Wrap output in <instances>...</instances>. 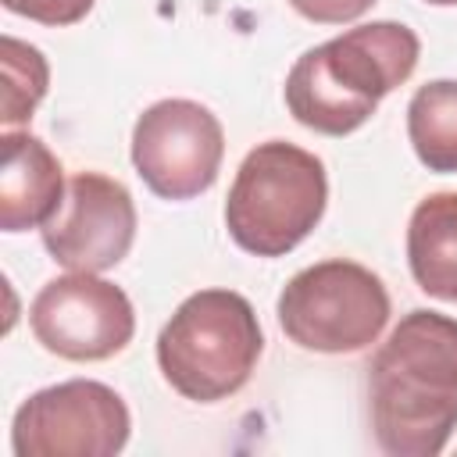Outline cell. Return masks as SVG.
I'll return each instance as SVG.
<instances>
[{
  "label": "cell",
  "mask_w": 457,
  "mask_h": 457,
  "mask_svg": "<svg viewBox=\"0 0 457 457\" xmlns=\"http://www.w3.org/2000/svg\"><path fill=\"white\" fill-rule=\"evenodd\" d=\"M421 43L403 21H368L311 46L286 75L289 114L321 136L357 132L386 93L418 68Z\"/></svg>",
  "instance_id": "2"
},
{
  "label": "cell",
  "mask_w": 457,
  "mask_h": 457,
  "mask_svg": "<svg viewBox=\"0 0 457 457\" xmlns=\"http://www.w3.org/2000/svg\"><path fill=\"white\" fill-rule=\"evenodd\" d=\"M275 314L300 350L357 353L382 336L389 293L371 268L332 257L296 271L282 286Z\"/></svg>",
  "instance_id": "5"
},
{
  "label": "cell",
  "mask_w": 457,
  "mask_h": 457,
  "mask_svg": "<svg viewBox=\"0 0 457 457\" xmlns=\"http://www.w3.org/2000/svg\"><path fill=\"white\" fill-rule=\"evenodd\" d=\"M32 336L64 361H107L132 343L136 311L121 286L71 271L50 278L29 307Z\"/></svg>",
  "instance_id": "8"
},
{
  "label": "cell",
  "mask_w": 457,
  "mask_h": 457,
  "mask_svg": "<svg viewBox=\"0 0 457 457\" xmlns=\"http://www.w3.org/2000/svg\"><path fill=\"white\" fill-rule=\"evenodd\" d=\"M328 204V175L311 150L268 139L257 143L228 189L225 228L239 250L257 257H286L321 221Z\"/></svg>",
  "instance_id": "4"
},
{
  "label": "cell",
  "mask_w": 457,
  "mask_h": 457,
  "mask_svg": "<svg viewBox=\"0 0 457 457\" xmlns=\"http://www.w3.org/2000/svg\"><path fill=\"white\" fill-rule=\"evenodd\" d=\"M61 161L32 132L4 136V168H0V228L25 232L43 228L64 200Z\"/></svg>",
  "instance_id": "10"
},
{
  "label": "cell",
  "mask_w": 457,
  "mask_h": 457,
  "mask_svg": "<svg viewBox=\"0 0 457 457\" xmlns=\"http://www.w3.org/2000/svg\"><path fill=\"white\" fill-rule=\"evenodd\" d=\"M4 46V104H0V121L7 129L21 125L32 118V111L39 107V100L46 96V82H50V68H46V57L14 39V36H4L0 39Z\"/></svg>",
  "instance_id": "13"
},
{
  "label": "cell",
  "mask_w": 457,
  "mask_h": 457,
  "mask_svg": "<svg viewBox=\"0 0 457 457\" xmlns=\"http://www.w3.org/2000/svg\"><path fill=\"white\" fill-rule=\"evenodd\" d=\"M407 264L421 293L457 303V193H432L414 207Z\"/></svg>",
  "instance_id": "11"
},
{
  "label": "cell",
  "mask_w": 457,
  "mask_h": 457,
  "mask_svg": "<svg viewBox=\"0 0 457 457\" xmlns=\"http://www.w3.org/2000/svg\"><path fill=\"white\" fill-rule=\"evenodd\" d=\"M407 139L428 171H457V79L418 86L407 104Z\"/></svg>",
  "instance_id": "12"
},
{
  "label": "cell",
  "mask_w": 457,
  "mask_h": 457,
  "mask_svg": "<svg viewBox=\"0 0 457 457\" xmlns=\"http://www.w3.org/2000/svg\"><path fill=\"white\" fill-rule=\"evenodd\" d=\"M261 350V321L236 289H200L186 296L157 336L164 382L196 403H218L239 393Z\"/></svg>",
  "instance_id": "3"
},
{
  "label": "cell",
  "mask_w": 457,
  "mask_h": 457,
  "mask_svg": "<svg viewBox=\"0 0 457 457\" xmlns=\"http://www.w3.org/2000/svg\"><path fill=\"white\" fill-rule=\"evenodd\" d=\"M425 4H436V7H457V0H425Z\"/></svg>",
  "instance_id": "16"
},
{
  "label": "cell",
  "mask_w": 457,
  "mask_h": 457,
  "mask_svg": "<svg viewBox=\"0 0 457 457\" xmlns=\"http://www.w3.org/2000/svg\"><path fill=\"white\" fill-rule=\"evenodd\" d=\"M221 121L196 100H157L132 125V164L161 200H193L221 171Z\"/></svg>",
  "instance_id": "7"
},
{
  "label": "cell",
  "mask_w": 457,
  "mask_h": 457,
  "mask_svg": "<svg viewBox=\"0 0 457 457\" xmlns=\"http://www.w3.org/2000/svg\"><path fill=\"white\" fill-rule=\"evenodd\" d=\"M132 432L125 400L96 378L32 393L11 421L14 457H114Z\"/></svg>",
  "instance_id": "6"
},
{
  "label": "cell",
  "mask_w": 457,
  "mask_h": 457,
  "mask_svg": "<svg viewBox=\"0 0 457 457\" xmlns=\"http://www.w3.org/2000/svg\"><path fill=\"white\" fill-rule=\"evenodd\" d=\"M136 239L132 193L100 171H79L54 218L43 225L46 253L68 271H107L125 261Z\"/></svg>",
  "instance_id": "9"
},
{
  "label": "cell",
  "mask_w": 457,
  "mask_h": 457,
  "mask_svg": "<svg viewBox=\"0 0 457 457\" xmlns=\"http://www.w3.org/2000/svg\"><path fill=\"white\" fill-rule=\"evenodd\" d=\"M375 0H289V7L314 25H346L361 18Z\"/></svg>",
  "instance_id": "15"
},
{
  "label": "cell",
  "mask_w": 457,
  "mask_h": 457,
  "mask_svg": "<svg viewBox=\"0 0 457 457\" xmlns=\"http://www.w3.org/2000/svg\"><path fill=\"white\" fill-rule=\"evenodd\" d=\"M375 443L393 457H436L457 428V318L411 311L368 364Z\"/></svg>",
  "instance_id": "1"
},
{
  "label": "cell",
  "mask_w": 457,
  "mask_h": 457,
  "mask_svg": "<svg viewBox=\"0 0 457 457\" xmlns=\"http://www.w3.org/2000/svg\"><path fill=\"white\" fill-rule=\"evenodd\" d=\"M96 0H4L11 14H21L39 25H75L93 11Z\"/></svg>",
  "instance_id": "14"
}]
</instances>
